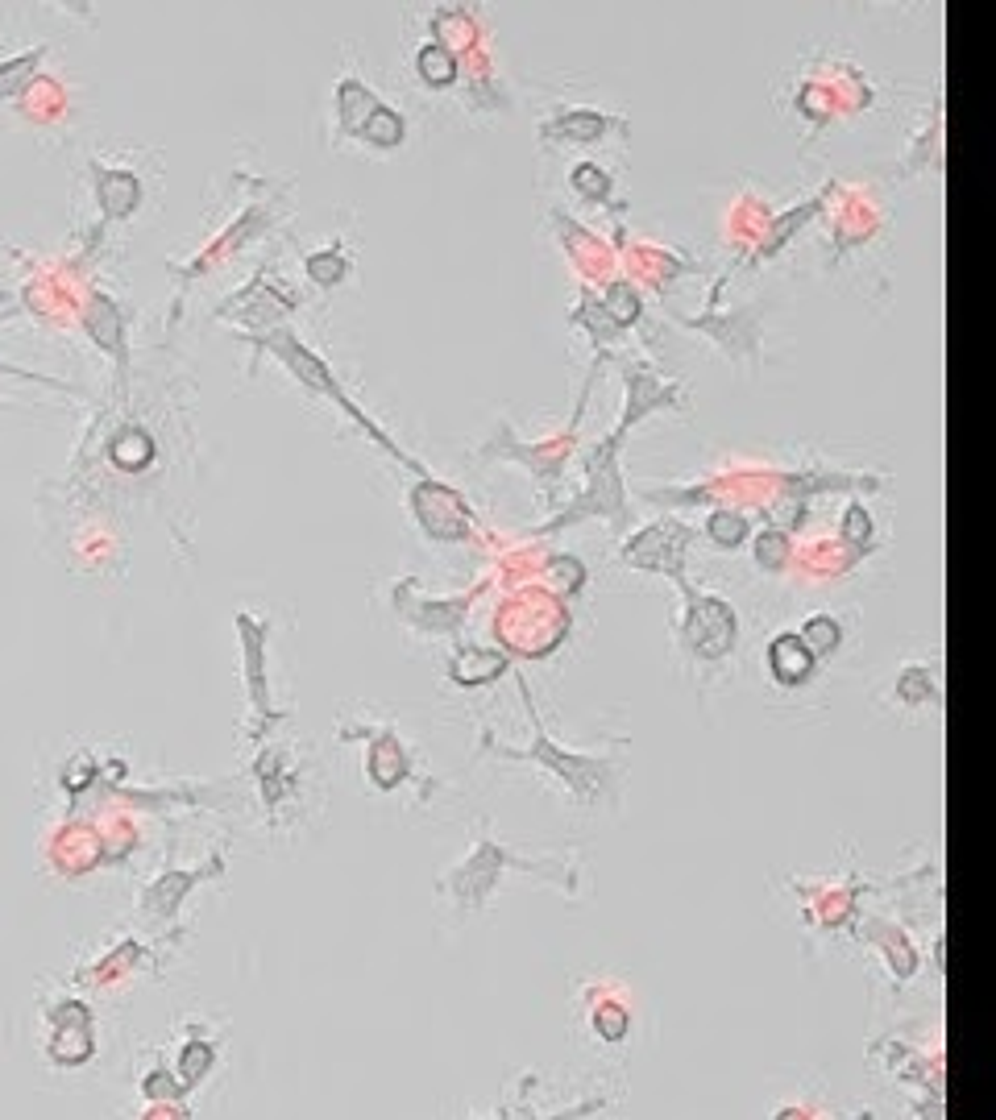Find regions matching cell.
Wrapping results in <instances>:
<instances>
[{
  "instance_id": "cell-1",
  "label": "cell",
  "mask_w": 996,
  "mask_h": 1120,
  "mask_svg": "<svg viewBox=\"0 0 996 1120\" xmlns=\"http://www.w3.org/2000/svg\"><path fill=\"white\" fill-rule=\"evenodd\" d=\"M523 760L561 772V776L569 780V789H573L581 801H598L602 793H611V772H606L602 760H594V755H569V751H561L557 743H552L544 731H536V747L523 755Z\"/></svg>"
},
{
  "instance_id": "cell-2",
  "label": "cell",
  "mask_w": 996,
  "mask_h": 1120,
  "mask_svg": "<svg viewBox=\"0 0 996 1120\" xmlns=\"http://www.w3.org/2000/svg\"><path fill=\"white\" fill-rule=\"evenodd\" d=\"M768 664H772V677H777L781 685H797V681H806L814 672V652L806 648V639L781 635V639H772Z\"/></svg>"
},
{
  "instance_id": "cell-3",
  "label": "cell",
  "mask_w": 996,
  "mask_h": 1120,
  "mask_svg": "<svg viewBox=\"0 0 996 1120\" xmlns=\"http://www.w3.org/2000/svg\"><path fill=\"white\" fill-rule=\"evenodd\" d=\"M606 125H619L611 117H602V112H590V108H577V112H565V117H557L548 125L552 137H569V142H594V137L606 133Z\"/></svg>"
},
{
  "instance_id": "cell-4",
  "label": "cell",
  "mask_w": 996,
  "mask_h": 1120,
  "mask_svg": "<svg viewBox=\"0 0 996 1120\" xmlns=\"http://www.w3.org/2000/svg\"><path fill=\"white\" fill-rule=\"evenodd\" d=\"M357 133H366L374 146H399L403 142V117H399V112H391L386 104H374L370 117L362 121V129H357Z\"/></svg>"
},
{
  "instance_id": "cell-5",
  "label": "cell",
  "mask_w": 996,
  "mask_h": 1120,
  "mask_svg": "<svg viewBox=\"0 0 996 1120\" xmlns=\"http://www.w3.org/2000/svg\"><path fill=\"white\" fill-rule=\"evenodd\" d=\"M415 67H420L424 83H432V88H445V83L457 79V63H453V54L445 46H424L420 59H415Z\"/></svg>"
},
{
  "instance_id": "cell-6",
  "label": "cell",
  "mask_w": 996,
  "mask_h": 1120,
  "mask_svg": "<svg viewBox=\"0 0 996 1120\" xmlns=\"http://www.w3.org/2000/svg\"><path fill=\"white\" fill-rule=\"evenodd\" d=\"M150 453H154V444H150V436H142V432H125V436L113 444V461H117V465H125V469L146 465V461H150Z\"/></svg>"
},
{
  "instance_id": "cell-7",
  "label": "cell",
  "mask_w": 996,
  "mask_h": 1120,
  "mask_svg": "<svg viewBox=\"0 0 996 1120\" xmlns=\"http://www.w3.org/2000/svg\"><path fill=\"white\" fill-rule=\"evenodd\" d=\"M573 191H581V195H590V200H602L606 191H611V179H606L602 171L594 162H581L577 171H573Z\"/></svg>"
},
{
  "instance_id": "cell-8",
  "label": "cell",
  "mask_w": 996,
  "mask_h": 1120,
  "mask_svg": "<svg viewBox=\"0 0 996 1120\" xmlns=\"http://www.w3.org/2000/svg\"><path fill=\"white\" fill-rule=\"evenodd\" d=\"M806 639L814 643V652H830V648L839 643V623H835V619H810Z\"/></svg>"
},
{
  "instance_id": "cell-9",
  "label": "cell",
  "mask_w": 996,
  "mask_h": 1120,
  "mask_svg": "<svg viewBox=\"0 0 996 1120\" xmlns=\"http://www.w3.org/2000/svg\"><path fill=\"white\" fill-rule=\"evenodd\" d=\"M710 536L718 544H739L743 540V519L739 515H714L710 519Z\"/></svg>"
}]
</instances>
